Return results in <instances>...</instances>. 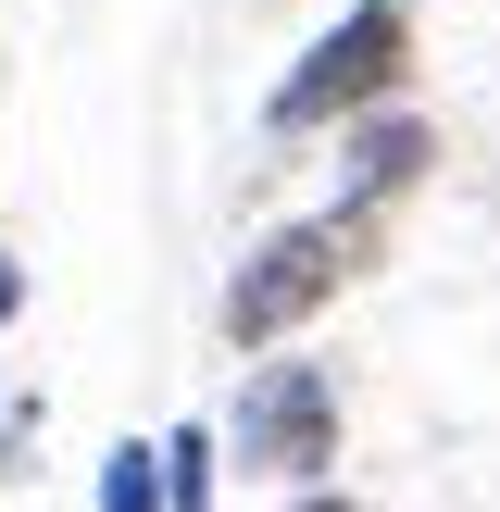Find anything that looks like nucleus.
<instances>
[{"label": "nucleus", "instance_id": "obj_1", "mask_svg": "<svg viewBox=\"0 0 500 512\" xmlns=\"http://www.w3.org/2000/svg\"><path fill=\"white\" fill-rule=\"evenodd\" d=\"M375 250V213H313V225H275L263 250H250L238 275H225V338L238 350H275L300 313H325V300L363 275Z\"/></svg>", "mask_w": 500, "mask_h": 512}, {"label": "nucleus", "instance_id": "obj_2", "mask_svg": "<svg viewBox=\"0 0 500 512\" xmlns=\"http://www.w3.org/2000/svg\"><path fill=\"white\" fill-rule=\"evenodd\" d=\"M413 75V0H350L288 75H275V125H350Z\"/></svg>", "mask_w": 500, "mask_h": 512}, {"label": "nucleus", "instance_id": "obj_3", "mask_svg": "<svg viewBox=\"0 0 500 512\" xmlns=\"http://www.w3.org/2000/svg\"><path fill=\"white\" fill-rule=\"evenodd\" d=\"M225 450H238V475H263V488H313V475L338 463V375L325 363H263L238 388V413H225Z\"/></svg>", "mask_w": 500, "mask_h": 512}, {"label": "nucleus", "instance_id": "obj_4", "mask_svg": "<svg viewBox=\"0 0 500 512\" xmlns=\"http://www.w3.org/2000/svg\"><path fill=\"white\" fill-rule=\"evenodd\" d=\"M425 163H438V138H425L413 113H375L363 138H350V175H363V200H400V188H413Z\"/></svg>", "mask_w": 500, "mask_h": 512}, {"label": "nucleus", "instance_id": "obj_5", "mask_svg": "<svg viewBox=\"0 0 500 512\" xmlns=\"http://www.w3.org/2000/svg\"><path fill=\"white\" fill-rule=\"evenodd\" d=\"M100 512H175L163 438H113V450H100Z\"/></svg>", "mask_w": 500, "mask_h": 512}, {"label": "nucleus", "instance_id": "obj_6", "mask_svg": "<svg viewBox=\"0 0 500 512\" xmlns=\"http://www.w3.org/2000/svg\"><path fill=\"white\" fill-rule=\"evenodd\" d=\"M163 475H175V512H213V475H225V438H213V425H175V438H163Z\"/></svg>", "mask_w": 500, "mask_h": 512}, {"label": "nucleus", "instance_id": "obj_7", "mask_svg": "<svg viewBox=\"0 0 500 512\" xmlns=\"http://www.w3.org/2000/svg\"><path fill=\"white\" fill-rule=\"evenodd\" d=\"M13 313H25V263L0 250V325H13Z\"/></svg>", "mask_w": 500, "mask_h": 512}, {"label": "nucleus", "instance_id": "obj_8", "mask_svg": "<svg viewBox=\"0 0 500 512\" xmlns=\"http://www.w3.org/2000/svg\"><path fill=\"white\" fill-rule=\"evenodd\" d=\"M288 512H350V500H325V488H313V500H288Z\"/></svg>", "mask_w": 500, "mask_h": 512}]
</instances>
